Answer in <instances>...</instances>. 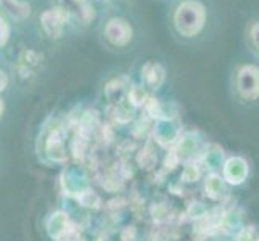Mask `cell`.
Returning <instances> with one entry per match:
<instances>
[{
  "label": "cell",
  "instance_id": "obj_1",
  "mask_svg": "<svg viewBox=\"0 0 259 241\" xmlns=\"http://www.w3.org/2000/svg\"><path fill=\"white\" fill-rule=\"evenodd\" d=\"M172 23L176 31L182 37H195L206 24V8L200 0H184L176 8Z\"/></svg>",
  "mask_w": 259,
  "mask_h": 241
},
{
  "label": "cell",
  "instance_id": "obj_2",
  "mask_svg": "<svg viewBox=\"0 0 259 241\" xmlns=\"http://www.w3.org/2000/svg\"><path fill=\"white\" fill-rule=\"evenodd\" d=\"M238 92L246 100H256L259 97V68L246 65L238 71L237 76Z\"/></svg>",
  "mask_w": 259,
  "mask_h": 241
},
{
  "label": "cell",
  "instance_id": "obj_3",
  "mask_svg": "<svg viewBox=\"0 0 259 241\" xmlns=\"http://www.w3.org/2000/svg\"><path fill=\"white\" fill-rule=\"evenodd\" d=\"M132 26L124 18H111L105 26V37L114 47H124L132 40Z\"/></svg>",
  "mask_w": 259,
  "mask_h": 241
},
{
  "label": "cell",
  "instance_id": "obj_4",
  "mask_svg": "<svg viewBox=\"0 0 259 241\" xmlns=\"http://www.w3.org/2000/svg\"><path fill=\"white\" fill-rule=\"evenodd\" d=\"M68 16L69 15L61 7L50 8V10L42 13L40 24H42V28L49 37H52V39L61 37V34H63V29H65V24L68 21Z\"/></svg>",
  "mask_w": 259,
  "mask_h": 241
},
{
  "label": "cell",
  "instance_id": "obj_5",
  "mask_svg": "<svg viewBox=\"0 0 259 241\" xmlns=\"http://www.w3.org/2000/svg\"><path fill=\"white\" fill-rule=\"evenodd\" d=\"M60 7L68 15H73L77 21L82 24H89L94 21L95 18V8L91 5L89 0H58Z\"/></svg>",
  "mask_w": 259,
  "mask_h": 241
},
{
  "label": "cell",
  "instance_id": "obj_6",
  "mask_svg": "<svg viewBox=\"0 0 259 241\" xmlns=\"http://www.w3.org/2000/svg\"><path fill=\"white\" fill-rule=\"evenodd\" d=\"M0 7L8 16L18 21H23L31 15V5L21 0H0Z\"/></svg>",
  "mask_w": 259,
  "mask_h": 241
},
{
  "label": "cell",
  "instance_id": "obj_7",
  "mask_svg": "<svg viewBox=\"0 0 259 241\" xmlns=\"http://www.w3.org/2000/svg\"><path fill=\"white\" fill-rule=\"evenodd\" d=\"M142 73H144L147 85L151 88H159V85H161L163 80H164V69L161 65H158V63L145 65V68L142 69Z\"/></svg>",
  "mask_w": 259,
  "mask_h": 241
},
{
  "label": "cell",
  "instance_id": "obj_8",
  "mask_svg": "<svg viewBox=\"0 0 259 241\" xmlns=\"http://www.w3.org/2000/svg\"><path fill=\"white\" fill-rule=\"evenodd\" d=\"M47 150L49 153L53 155V158H58L57 153H63V138H61V132L60 130H55L50 135L49 141H47Z\"/></svg>",
  "mask_w": 259,
  "mask_h": 241
},
{
  "label": "cell",
  "instance_id": "obj_9",
  "mask_svg": "<svg viewBox=\"0 0 259 241\" xmlns=\"http://www.w3.org/2000/svg\"><path fill=\"white\" fill-rule=\"evenodd\" d=\"M144 98H145V93H144V90H142L140 87H132L131 88V92H129V100L132 102V105L134 106H140V105H144Z\"/></svg>",
  "mask_w": 259,
  "mask_h": 241
},
{
  "label": "cell",
  "instance_id": "obj_10",
  "mask_svg": "<svg viewBox=\"0 0 259 241\" xmlns=\"http://www.w3.org/2000/svg\"><path fill=\"white\" fill-rule=\"evenodd\" d=\"M10 39V26L5 21V18L0 13V47H4Z\"/></svg>",
  "mask_w": 259,
  "mask_h": 241
},
{
  "label": "cell",
  "instance_id": "obj_11",
  "mask_svg": "<svg viewBox=\"0 0 259 241\" xmlns=\"http://www.w3.org/2000/svg\"><path fill=\"white\" fill-rule=\"evenodd\" d=\"M249 35H251V40L254 43V47L259 50V21L251 26V29H249Z\"/></svg>",
  "mask_w": 259,
  "mask_h": 241
},
{
  "label": "cell",
  "instance_id": "obj_12",
  "mask_svg": "<svg viewBox=\"0 0 259 241\" xmlns=\"http://www.w3.org/2000/svg\"><path fill=\"white\" fill-rule=\"evenodd\" d=\"M7 84H8V77H7V74L4 73V71H0V92L5 90Z\"/></svg>",
  "mask_w": 259,
  "mask_h": 241
},
{
  "label": "cell",
  "instance_id": "obj_13",
  "mask_svg": "<svg viewBox=\"0 0 259 241\" xmlns=\"http://www.w3.org/2000/svg\"><path fill=\"white\" fill-rule=\"evenodd\" d=\"M4 110H5V105H4V102H2V100H0V118H2Z\"/></svg>",
  "mask_w": 259,
  "mask_h": 241
}]
</instances>
